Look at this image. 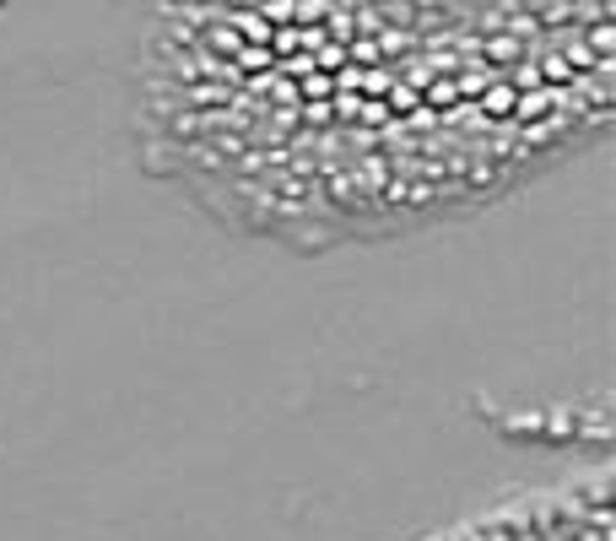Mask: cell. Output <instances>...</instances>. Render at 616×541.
Instances as JSON below:
<instances>
[{
    "label": "cell",
    "instance_id": "1",
    "mask_svg": "<svg viewBox=\"0 0 616 541\" xmlns=\"http://www.w3.org/2000/svg\"><path fill=\"white\" fill-rule=\"evenodd\" d=\"M589 44H595V55L606 60L611 55V22H595V28H589Z\"/></svg>",
    "mask_w": 616,
    "mask_h": 541
},
{
    "label": "cell",
    "instance_id": "2",
    "mask_svg": "<svg viewBox=\"0 0 616 541\" xmlns=\"http://www.w3.org/2000/svg\"><path fill=\"white\" fill-rule=\"evenodd\" d=\"M487 55H492V60H514V55H519V44H514V38H492Z\"/></svg>",
    "mask_w": 616,
    "mask_h": 541
},
{
    "label": "cell",
    "instance_id": "3",
    "mask_svg": "<svg viewBox=\"0 0 616 541\" xmlns=\"http://www.w3.org/2000/svg\"><path fill=\"white\" fill-rule=\"evenodd\" d=\"M492 114H508V103H514V87H492Z\"/></svg>",
    "mask_w": 616,
    "mask_h": 541
}]
</instances>
